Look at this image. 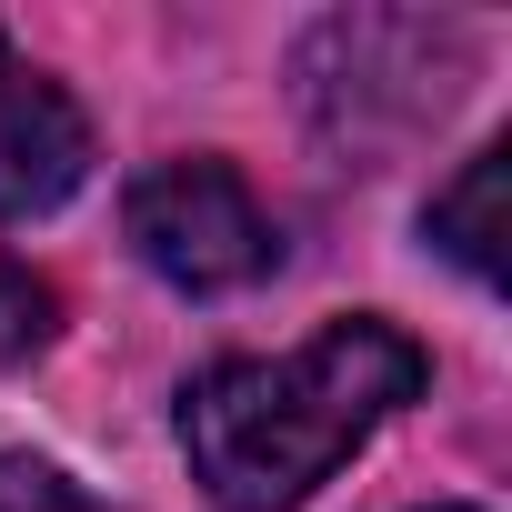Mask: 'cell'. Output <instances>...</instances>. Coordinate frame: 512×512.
<instances>
[{"mask_svg": "<svg viewBox=\"0 0 512 512\" xmlns=\"http://www.w3.org/2000/svg\"><path fill=\"white\" fill-rule=\"evenodd\" d=\"M81 171H91V121H81V101L0 41V221L61 211V201L81 191Z\"/></svg>", "mask_w": 512, "mask_h": 512, "instance_id": "277c9868", "label": "cell"}, {"mask_svg": "<svg viewBox=\"0 0 512 512\" xmlns=\"http://www.w3.org/2000/svg\"><path fill=\"white\" fill-rule=\"evenodd\" d=\"M462 71H472V31L462 21H422V11H342L292 61L312 131L342 161H362V171L382 151H402L412 131H432Z\"/></svg>", "mask_w": 512, "mask_h": 512, "instance_id": "7a4b0ae2", "label": "cell"}, {"mask_svg": "<svg viewBox=\"0 0 512 512\" xmlns=\"http://www.w3.org/2000/svg\"><path fill=\"white\" fill-rule=\"evenodd\" d=\"M412 392H422V342L382 312H352L282 362H211L181 392V452L221 512H292Z\"/></svg>", "mask_w": 512, "mask_h": 512, "instance_id": "6da1fadb", "label": "cell"}, {"mask_svg": "<svg viewBox=\"0 0 512 512\" xmlns=\"http://www.w3.org/2000/svg\"><path fill=\"white\" fill-rule=\"evenodd\" d=\"M51 332H61V292L41 272H21V262H0V372L51 352Z\"/></svg>", "mask_w": 512, "mask_h": 512, "instance_id": "8992f818", "label": "cell"}, {"mask_svg": "<svg viewBox=\"0 0 512 512\" xmlns=\"http://www.w3.org/2000/svg\"><path fill=\"white\" fill-rule=\"evenodd\" d=\"M0 512H101V502L41 452H0Z\"/></svg>", "mask_w": 512, "mask_h": 512, "instance_id": "52a82bcc", "label": "cell"}, {"mask_svg": "<svg viewBox=\"0 0 512 512\" xmlns=\"http://www.w3.org/2000/svg\"><path fill=\"white\" fill-rule=\"evenodd\" d=\"M131 251L171 292H241L282 262V231L231 161H161L131 181Z\"/></svg>", "mask_w": 512, "mask_h": 512, "instance_id": "3957f363", "label": "cell"}, {"mask_svg": "<svg viewBox=\"0 0 512 512\" xmlns=\"http://www.w3.org/2000/svg\"><path fill=\"white\" fill-rule=\"evenodd\" d=\"M442 512H472V502H442Z\"/></svg>", "mask_w": 512, "mask_h": 512, "instance_id": "ba28073f", "label": "cell"}, {"mask_svg": "<svg viewBox=\"0 0 512 512\" xmlns=\"http://www.w3.org/2000/svg\"><path fill=\"white\" fill-rule=\"evenodd\" d=\"M502 181H512V151L492 141V151H472L462 181L432 201V241L452 251L472 282H502Z\"/></svg>", "mask_w": 512, "mask_h": 512, "instance_id": "5b68a950", "label": "cell"}]
</instances>
